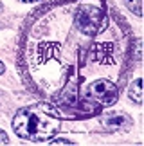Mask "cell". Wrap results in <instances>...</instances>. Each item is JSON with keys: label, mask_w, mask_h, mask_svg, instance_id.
Returning a JSON list of instances; mask_svg holds the SVG:
<instances>
[{"label": "cell", "mask_w": 144, "mask_h": 146, "mask_svg": "<svg viewBox=\"0 0 144 146\" xmlns=\"http://www.w3.org/2000/svg\"><path fill=\"white\" fill-rule=\"evenodd\" d=\"M22 2H25V4H34V2H40V0H22Z\"/></svg>", "instance_id": "10"}, {"label": "cell", "mask_w": 144, "mask_h": 146, "mask_svg": "<svg viewBox=\"0 0 144 146\" xmlns=\"http://www.w3.org/2000/svg\"><path fill=\"white\" fill-rule=\"evenodd\" d=\"M124 2L133 15H137V16L142 15V0H124Z\"/></svg>", "instance_id": "7"}, {"label": "cell", "mask_w": 144, "mask_h": 146, "mask_svg": "<svg viewBox=\"0 0 144 146\" xmlns=\"http://www.w3.org/2000/svg\"><path fill=\"white\" fill-rule=\"evenodd\" d=\"M2 72H4V63L0 61V74H2Z\"/></svg>", "instance_id": "11"}, {"label": "cell", "mask_w": 144, "mask_h": 146, "mask_svg": "<svg viewBox=\"0 0 144 146\" xmlns=\"http://www.w3.org/2000/svg\"><path fill=\"white\" fill-rule=\"evenodd\" d=\"M9 143V137H7V133H5L4 130H0V144H7Z\"/></svg>", "instance_id": "8"}, {"label": "cell", "mask_w": 144, "mask_h": 146, "mask_svg": "<svg viewBox=\"0 0 144 146\" xmlns=\"http://www.w3.org/2000/svg\"><path fill=\"white\" fill-rule=\"evenodd\" d=\"M108 54H112V47L110 45H96V49L90 54V60L101 61V63H110L112 58H108Z\"/></svg>", "instance_id": "4"}, {"label": "cell", "mask_w": 144, "mask_h": 146, "mask_svg": "<svg viewBox=\"0 0 144 146\" xmlns=\"http://www.w3.org/2000/svg\"><path fill=\"white\" fill-rule=\"evenodd\" d=\"M61 126L58 112L47 103L24 106L13 117V130L20 139L31 143H43L52 139Z\"/></svg>", "instance_id": "1"}, {"label": "cell", "mask_w": 144, "mask_h": 146, "mask_svg": "<svg viewBox=\"0 0 144 146\" xmlns=\"http://www.w3.org/2000/svg\"><path fill=\"white\" fill-rule=\"evenodd\" d=\"M128 98L137 105L142 103V81L141 80H135L131 83V87L128 88Z\"/></svg>", "instance_id": "5"}, {"label": "cell", "mask_w": 144, "mask_h": 146, "mask_svg": "<svg viewBox=\"0 0 144 146\" xmlns=\"http://www.w3.org/2000/svg\"><path fill=\"white\" fill-rule=\"evenodd\" d=\"M74 24L83 35L96 36L106 25V16L96 5H79L74 15Z\"/></svg>", "instance_id": "2"}, {"label": "cell", "mask_w": 144, "mask_h": 146, "mask_svg": "<svg viewBox=\"0 0 144 146\" xmlns=\"http://www.w3.org/2000/svg\"><path fill=\"white\" fill-rule=\"evenodd\" d=\"M87 94L96 101V103L103 105V106H108V105L115 103L117 96H119L117 87L108 80H97V81L90 83L88 88H87Z\"/></svg>", "instance_id": "3"}, {"label": "cell", "mask_w": 144, "mask_h": 146, "mask_svg": "<svg viewBox=\"0 0 144 146\" xmlns=\"http://www.w3.org/2000/svg\"><path fill=\"white\" fill-rule=\"evenodd\" d=\"M51 144H72V141H67V139H56V141H51Z\"/></svg>", "instance_id": "9"}, {"label": "cell", "mask_w": 144, "mask_h": 146, "mask_svg": "<svg viewBox=\"0 0 144 146\" xmlns=\"http://www.w3.org/2000/svg\"><path fill=\"white\" fill-rule=\"evenodd\" d=\"M104 123H106L108 126H130L131 125V121L128 119L126 115H123V114H117V115H110V117H106L104 119Z\"/></svg>", "instance_id": "6"}]
</instances>
